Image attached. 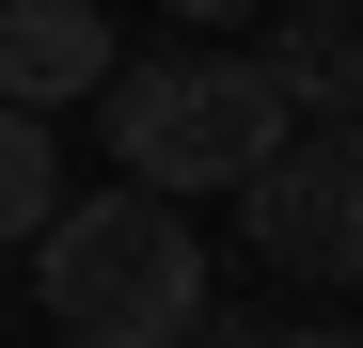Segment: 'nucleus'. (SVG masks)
<instances>
[{"label":"nucleus","mask_w":363,"mask_h":348,"mask_svg":"<svg viewBox=\"0 0 363 348\" xmlns=\"http://www.w3.org/2000/svg\"><path fill=\"white\" fill-rule=\"evenodd\" d=\"M32 301L64 348H190V317L221 301L206 285V238H190V206H158L111 174L95 206H48L32 222Z\"/></svg>","instance_id":"obj_1"},{"label":"nucleus","mask_w":363,"mask_h":348,"mask_svg":"<svg viewBox=\"0 0 363 348\" xmlns=\"http://www.w3.org/2000/svg\"><path fill=\"white\" fill-rule=\"evenodd\" d=\"M95 127H111V158H127V190L190 206V190H237L300 111L269 95L253 48H143V64L95 80Z\"/></svg>","instance_id":"obj_2"},{"label":"nucleus","mask_w":363,"mask_h":348,"mask_svg":"<svg viewBox=\"0 0 363 348\" xmlns=\"http://www.w3.org/2000/svg\"><path fill=\"white\" fill-rule=\"evenodd\" d=\"M237 222L284 285H363V127H284L237 174Z\"/></svg>","instance_id":"obj_3"},{"label":"nucleus","mask_w":363,"mask_h":348,"mask_svg":"<svg viewBox=\"0 0 363 348\" xmlns=\"http://www.w3.org/2000/svg\"><path fill=\"white\" fill-rule=\"evenodd\" d=\"M127 48H111V16L95 0H0V95L16 111H79Z\"/></svg>","instance_id":"obj_4"},{"label":"nucleus","mask_w":363,"mask_h":348,"mask_svg":"<svg viewBox=\"0 0 363 348\" xmlns=\"http://www.w3.org/2000/svg\"><path fill=\"white\" fill-rule=\"evenodd\" d=\"M253 64H269V95L300 111V127H363V32L332 16V0H269Z\"/></svg>","instance_id":"obj_5"},{"label":"nucleus","mask_w":363,"mask_h":348,"mask_svg":"<svg viewBox=\"0 0 363 348\" xmlns=\"http://www.w3.org/2000/svg\"><path fill=\"white\" fill-rule=\"evenodd\" d=\"M48 206H64V127L0 95V254H16V238H32Z\"/></svg>","instance_id":"obj_6"},{"label":"nucleus","mask_w":363,"mask_h":348,"mask_svg":"<svg viewBox=\"0 0 363 348\" xmlns=\"http://www.w3.org/2000/svg\"><path fill=\"white\" fill-rule=\"evenodd\" d=\"M158 16H190V32H253L269 0H158Z\"/></svg>","instance_id":"obj_7"},{"label":"nucleus","mask_w":363,"mask_h":348,"mask_svg":"<svg viewBox=\"0 0 363 348\" xmlns=\"http://www.w3.org/2000/svg\"><path fill=\"white\" fill-rule=\"evenodd\" d=\"M190 348H269V317H221V301H206V317H190Z\"/></svg>","instance_id":"obj_8"},{"label":"nucleus","mask_w":363,"mask_h":348,"mask_svg":"<svg viewBox=\"0 0 363 348\" xmlns=\"http://www.w3.org/2000/svg\"><path fill=\"white\" fill-rule=\"evenodd\" d=\"M269 348H363V332H269Z\"/></svg>","instance_id":"obj_9"}]
</instances>
